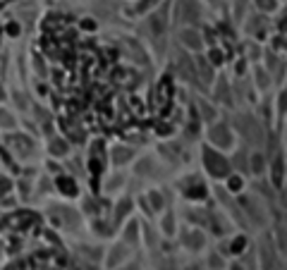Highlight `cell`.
<instances>
[{
	"instance_id": "cell-1",
	"label": "cell",
	"mask_w": 287,
	"mask_h": 270,
	"mask_svg": "<svg viewBox=\"0 0 287 270\" xmlns=\"http://www.w3.org/2000/svg\"><path fill=\"white\" fill-rule=\"evenodd\" d=\"M201 161H204L206 175L216 177V179H225V177H230L232 162L228 161L218 149H213V146H204V149H201Z\"/></svg>"
},
{
	"instance_id": "cell-2",
	"label": "cell",
	"mask_w": 287,
	"mask_h": 270,
	"mask_svg": "<svg viewBox=\"0 0 287 270\" xmlns=\"http://www.w3.org/2000/svg\"><path fill=\"white\" fill-rule=\"evenodd\" d=\"M234 127H237V134L244 139L249 146H263V141H266V136H263V127H261L259 117H254V115H237V120H234Z\"/></svg>"
},
{
	"instance_id": "cell-3",
	"label": "cell",
	"mask_w": 287,
	"mask_h": 270,
	"mask_svg": "<svg viewBox=\"0 0 287 270\" xmlns=\"http://www.w3.org/2000/svg\"><path fill=\"white\" fill-rule=\"evenodd\" d=\"M201 19V2L199 0H177V22L196 24Z\"/></svg>"
},
{
	"instance_id": "cell-4",
	"label": "cell",
	"mask_w": 287,
	"mask_h": 270,
	"mask_svg": "<svg viewBox=\"0 0 287 270\" xmlns=\"http://www.w3.org/2000/svg\"><path fill=\"white\" fill-rule=\"evenodd\" d=\"M208 141H211V144H213L218 151L230 149V146L234 144L232 129H230L228 124H213V127L208 129Z\"/></svg>"
},
{
	"instance_id": "cell-5",
	"label": "cell",
	"mask_w": 287,
	"mask_h": 270,
	"mask_svg": "<svg viewBox=\"0 0 287 270\" xmlns=\"http://www.w3.org/2000/svg\"><path fill=\"white\" fill-rule=\"evenodd\" d=\"M179 46L182 48H187L191 53H199L201 48H204V36H201V31L194 27H184L179 31Z\"/></svg>"
},
{
	"instance_id": "cell-6",
	"label": "cell",
	"mask_w": 287,
	"mask_h": 270,
	"mask_svg": "<svg viewBox=\"0 0 287 270\" xmlns=\"http://www.w3.org/2000/svg\"><path fill=\"white\" fill-rule=\"evenodd\" d=\"M53 220L60 222V225H67V227H77L79 225V217L72 208H62V206H53Z\"/></svg>"
},
{
	"instance_id": "cell-7",
	"label": "cell",
	"mask_w": 287,
	"mask_h": 270,
	"mask_svg": "<svg viewBox=\"0 0 287 270\" xmlns=\"http://www.w3.org/2000/svg\"><path fill=\"white\" fill-rule=\"evenodd\" d=\"M182 244L189 249V251H199L201 246H204V234L199 227H194V230H187L182 234Z\"/></svg>"
},
{
	"instance_id": "cell-8",
	"label": "cell",
	"mask_w": 287,
	"mask_h": 270,
	"mask_svg": "<svg viewBox=\"0 0 287 270\" xmlns=\"http://www.w3.org/2000/svg\"><path fill=\"white\" fill-rule=\"evenodd\" d=\"M196 72H199L204 84H211L216 79V72H213V65L208 62V57H196Z\"/></svg>"
},
{
	"instance_id": "cell-9",
	"label": "cell",
	"mask_w": 287,
	"mask_h": 270,
	"mask_svg": "<svg viewBox=\"0 0 287 270\" xmlns=\"http://www.w3.org/2000/svg\"><path fill=\"white\" fill-rule=\"evenodd\" d=\"M242 206H244L242 213H246L254 222H263V213H261V208L256 206V199H242Z\"/></svg>"
},
{
	"instance_id": "cell-10",
	"label": "cell",
	"mask_w": 287,
	"mask_h": 270,
	"mask_svg": "<svg viewBox=\"0 0 287 270\" xmlns=\"http://www.w3.org/2000/svg\"><path fill=\"white\" fill-rule=\"evenodd\" d=\"M127 256H129V251H127V246H124V244L113 246V249H110V256H108V268H115V266H117V263H122Z\"/></svg>"
},
{
	"instance_id": "cell-11",
	"label": "cell",
	"mask_w": 287,
	"mask_h": 270,
	"mask_svg": "<svg viewBox=\"0 0 287 270\" xmlns=\"http://www.w3.org/2000/svg\"><path fill=\"white\" fill-rule=\"evenodd\" d=\"M259 256H261V261H263V270H273V263H275V251H273V246H271V244H268V242H263V244H261Z\"/></svg>"
},
{
	"instance_id": "cell-12",
	"label": "cell",
	"mask_w": 287,
	"mask_h": 270,
	"mask_svg": "<svg viewBox=\"0 0 287 270\" xmlns=\"http://www.w3.org/2000/svg\"><path fill=\"white\" fill-rule=\"evenodd\" d=\"M216 98H218L220 103H225V106H232V94H230L228 79H220L218 84H216Z\"/></svg>"
},
{
	"instance_id": "cell-13",
	"label": "cell",
	"mask_w": 287,
	"mask_h": 270,
	"mask_svg": "<svg viewBox=\"0 0 287 270\" xmlns=\"http://www.w3.org/2000/svg\"><path fill=\"white\" fill-rule=\"evenodd\" d=\"M132 156H134V151L129 149V146H115V149H113V162H115V165L129 162L132 161Z\"/></svg>"
},
{
	"instance_id": "cell-14",
	"label": "cell",
	"mask_w": 287,
	"mask_h": 270,
	"mask_svg": "<svg viewBox=\"0 0 287 270\" xmlns=\"http://www.w3.org/2000/svg\"><path fill=\"white\" fill-rule=\"evenodd\" d=\"M196 106H199V112H201V120H204V122H213V120H216V108H213V106H208L204 98H199V101H196Z\"/></svg>"
},
{
	"instance_id": "cell-15",
	"label": "cell",
	"mask_w": 287,
	"mask_h": 270,
	"mask_svg": "<svg viewBox=\"0 0 287 270\" xmlns=\"http://www.w3.org/2000/svg\"><path fill=\"white\" fill-rule=\"evenodd\" d=\"M259 172V175H263V170H266V158L261 156V153H254L251 156V161H249V172Z\"/></svg>"
},
{
	"instance_id": "cell-16",
	"label": "cell",
	"mask_w": 287,
	"mask_h": 270,
	"mask_svg": "<svg viewBox=\"0 0 287 270\" xmlns=\"http://www.w3.org/2000/svg\"><path fill=\"white\" fill-rule=\"evenodd\" d=\"M139 227H137V222H129L127 225V230H124V242H129V244H137L139 242Z\"/></svg>"
},
{
	"instance_id": "cell-17",
	"label": "cell",
	"mask_w": 287,
	"mask_h": 270,
	"mask_svg": "<svg viewBox=\"0 0 287 270\" xmlns=\"http://www.w3.org/2000/svg\"><path fill=\"white\" fill-rule=\"evenodd\" d=\"M256 7L261 12H273L278 10V0H256Z\"/></svg>"
},
{
	"instance_id": "cell-18",
	"label": "cell",
	"mask_w": 287,
	"mask_h": 270,
	"mask_svg": "<svg viewBox=\"0 0 287 270\" xmlns=\"http://www.w3.org/2000/svg\"><path fill=\"white\" fill-rule=\"evenodd\" d=\"M65 151H67V144H65L62 139H53V141H51V153H53V156H62Z\"/></svg>"
},
{
	"instance_id": "cell-19",
	"label": "cell",
	"mask_w": 287,
	"mask_h": 270,
	"mask_svg": "<svg viewBox=\"0 0 287 270\" xmlns=\"http://www.w3.org/2000/svg\"><path fill=\"white\" fill-rule=\"evenodd\" d=\"M234 167H242V172H249V158H246L244 151L234 156Z\"/></svg>"
},
{
	"instance_id": "cell-20",
	"label": "cell",
	"mask_w": 287,
	"mask_h": 270,
	"mask_svg": "<svg viewBox=\"0 0 287 270\" xmlns=\"http://www.w3.org/2000/svg\"><path fill=\"white\" fill-rule=\"evenodd\" d=\"M149 199H151V203H153V208H156V211H161V208H163V196H161V191H151Z\"/></svg>"
},
{
	"instance_id": "cell-21",
	"label": "cell",
	"mask_w": 287,
	"mask_h": 270,
	"mask_svg": "<svg viewBox=\"0 0 287 270\" xmlns=\"http://www.w3.org/2000/svg\"><path fill=\"white\" fill-rule=\"evenodd\" d=\"M278 110H280V115H285L287 112V89H283V94L278 98Z\"/></svg>"
},
{
	"instance_id": "cell-22",
	"label": "cell",
	"mask_w": 287,
	"mask_h": 270,
	"mask_svg": "<svg viewBox=\"0 0 287 270\" xmlns=\"http://www.w3.org/2000/svg\"><path fill=\"white\" fill-rule=\"evenodd\" d=\"M132 208V203L129 201H122L120 206H117V216H115V220H122V216H127V211Z\"/></svg>"
},
{
	"instance_id": "cell-23",
	"label": "cell",
	"mask_w": 287,
	"mask_h": 270,
	"mask_svg": "<svg viewBox=\"0 0 287 270\" xmlns=\"http://www.w3.org/2000/svg\"><path fill=\"white\" fill-rule=\"evenodd\" d=\"M0 127H12V117H7V112H0Z\"/></svg>"
},
{
	"instance_id": "cell-24",
	"label": "cell",
	"mask_w": 287,
	"mask_h": 270,
	"mask_svg": "<svg viewBox=\"0 0 287 270\" xmlns=\"http://www.w3.org/2000/svg\"><path fill=\"white\" fill-rule=\"evenodd\" d=\"M122 179H124V175H117L113 182H108V187H106V189H115V187H120V184H122Z\"/></svg>"
},
{
	"instance_id": "cell-25",
	"label": "cell",
	"mask_w": 287,
	"mask_h": 270,
	"mask_svg": "<svg viewBox=\"0 0 287 270\" xmlns=\"http://www.w3.org/2000/svg\"><path fill=\"white\" fill-rule=\"evenodd\" d=\"M165 234H172V216H170V213L165 217Z\"/></svg>"
},
{
	"instance_id": "cell-26",
	"label": "cell",
	"mask_w": 287,
	"mask_h": 270,
	"mask_svg": "<svg viewBox=\"0 0 287 270\" xmlns=\"http://www.w3.org/2000/svg\"><path fill=\"white\" fill-rule=\"evenodd\" d=\"M218 263H223V261H220V258L213 254V256H211V266H213V268H218Z\"/></svg>"
},
{
	"instance_id": "cell-27",
	"label": "cell",
	"mask_w": 287,
	"mask_h": 270,
	"mask_svg": "<svg viewBox=\"0 0 287 270\" xmlns=\"http://www.w3.org/2000/svg\"><path fill=\"white\" fill-rule=\"evenodd\" d=\"M230 270H244V268H242L239 263H232V266H230Z\"/></svg>"
},
{
	"instance_id": "cell-28",
	"label": "cell",
	"mask_w": 287,
	"mask_h": 270,
	"mask_svg": "<svg viewBox=\"0 0 287 270\" xmlns=\"http://www.w3.org/2000/svg\"><path fill=\"white\" fill-rule=\"evenodd\" d=\"M283 203H285V208H287V191L283 194Z\"/></svg>"
},
{
	"instance_id": "cell-29",
	"label": "cell",
	"mask_w": 287,
	"mask_h": 270,
	"mask_svg": "<svg viewBox=\"0 0 287 270\" xmlns=\"http://www.w3.org/2000/svg\"><path fill=\"white\" fill-rule=\"evenodd\" d=\"M187 270H201V268H199V266H189V268H187Z\"/></svg>"
},
{
	"instance_id": "cell-30",
	"label": "cell",
	"mask_w": 287,
	"mask_h": 270,
	"mask_svg": "<svg viewBox=\"0 0 287 270\" xmlns=\"http://www.w3.org/2000/svg\"><path fill=\"white\" fill-rule=\"evenodd\" d=\"M208 2H211V5H218L220 0H208Z\"/></svg>"
},
{
	"instance_id": "cell-31",
	"label": "cell",
	"mask_w": 287,
	"mask_h": 270,
	"mask_svg": "<svg viewBox=\"0 0 287 270\" xmlns=\"http://www.w3.org/2000/svg\"><path fill=\"white\" fill-rule=\"evenodd\" d=\"M12 270H17V268H12Z\"/></svg>"
}]
</instances>
